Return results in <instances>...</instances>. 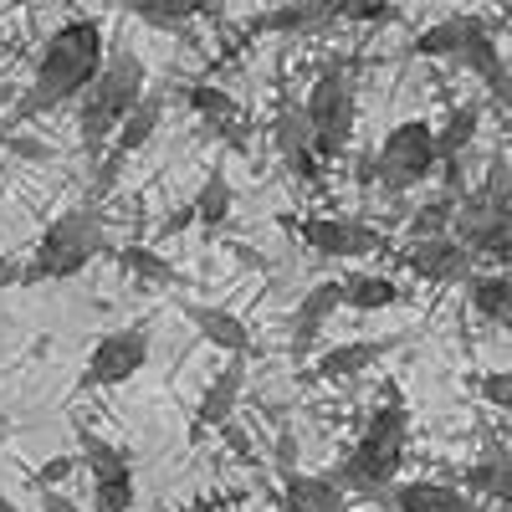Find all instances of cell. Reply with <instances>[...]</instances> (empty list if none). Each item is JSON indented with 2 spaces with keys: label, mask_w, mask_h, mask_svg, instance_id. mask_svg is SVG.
I'll use <instances>...</instances> for the list:
<instances>
[{
  "label": "cell",
  "mask_w": 512,
  "mask_h": 512,
  "mask_svg": "<svg viewBox=\"0 0 512 512\" xmlns=\"http://www.w3.org/2000/svg\"><path fill=\"white\" fill-rule=\"evenodd\" d=\"M384 354H390V344H374V338H349V344H333L328 354H318V379L328 384H349V379H364Z\"/></svg>",
  "instance_id": "obj_19"
},
{
  "label": "cell",
  "mask_w": 512,
  "mask_h": 512,
  "mask_svg": "<svg viewBox=\"0 0 512 512\" xmlns=\"http://www.w3.org/2000/svg\"><path fill=\"white\" fill-rule=\"evenodd\" d=\"M231 210H236V190L226 180V169H210V175L200 180V190H195V200H190V221L216 236L231 221Z\"/></svg>",
  "instance_id": "obj_23"
},
{
  "label": "cell",
  "mask_w": 512,
  "mask_h": 512,
  "mask_svg": "<svg viewBox=\"0 0 512 512\" xmlns=\"http://www.w3.org/2000/svg\"><path fill=\"white\" fill-rule=\"evenodd\" d=\"M466 497H487V502H507L512 497V456L502 441H487V451L466 466V482H461Z\"/></svg>",
  "instance_id": "obj_20"
},
{
  "label": "cell",
  "mask_w": 512,
  "mask_h": 512,
  "mask_svg": "<svg viewBox=\"0 0 512 512\" xmlns=\"http://www.w3.org/2000/svg\"><path fill=\"white\" fill-rule=\"evenodd\" d=\"M113 256H118V267H128L139 282H149V287H175L180 282V272L164 262L159 251H149V246H113Z\"/></svg>",
  "instance_id": "obj_30"
},
{
  "label": "cell",
  "mask_w": 512,
  "mask_h": 512,
  "mask_svg": "<svg viewBox=\"0 0 512 512\" xmlns=\"http://www.w3.org/2000/svg\"><path fill=\"white\" fill-rule=\"evenodd\" d=\"M180 313L190 318V328L205 338L210 349H221L226 359H246L251 354V328L246 318H236L231 308H216V303H185L180 297Z\"/></svg>",
  "instance_id": "obj_14"
},
{
  "label": "cell",
  "mask_w": 512,
  "mask_h": 512,
  "mask_svg": "<svg viewBox=\"0 0 512 512\" xmlns=\"http://www.w3.org/2000/svg\"><path fill=\"white\" fill-rule=\"evenodd\" d=\"M436 128V164L446 159H466V149L477 144V128H482V108L477 103H456L446 113V123H431Z\"/></svg>",
  "instance_id": "obj_26"
},
{
  "label": "cell",
  "mask_w": 512,
  "mask_h": 512,
  "mask_svg": "<svg viewBox=\"0 0 512 512\" xmlns=\"http://www.w3.org/2000/svg\"><path fill=\"white\" fill-rule=\"evenodd\" d=\"M431 175H436V128H431V118L395 123L374 149V180L390 195H400V190L425 185Z\"/></svg>",
  "instance_id": "obj_6"
},
{
  "label": "cell",
  "mask_w": 512,
  "mask_h": 512,
  "mask_svg": "<svg viewBox=\"0 0 512 512\" xmlns=\"http://www.w3.org/2000/svg\"><path fill=\"white\" fill-rule=\"evenodd\" d=\"M272 144H277L282 164L292 169V180H303V185H318V180H323V159L313 154L308 113H303V103H297L292 93H282V103H277V118H272Z\"/></svg>",
  "instance_id": "obj_11"
},
{
  "label": "cell",
  "mask_w": 512,
  "mask_h": 512,
  "mask_svg": "<svg viewBox=\"0 0 512 512\" xmlns=\"http://www.w3.org/2000/svg\"><path fill=\"white\" fill-rule=\"evenodd\" d=\"M98 256H113V241L103 231V216H98L93 205H77V210H67V216H57L47 226V236H41L31 267L21 277L26 282H62V277L88 272Z\"/></svg>",
  "instance_id": "obj_4"
},
{
  "label": "cell",
  "mask_w": 512,
  "mask_h": 512,
  "mask_svg": "<svg viewBox=\"0 0 512 512\" xmlns=\"http://www.w3.org/2000/svg\"><path fill=\"white\" fill-rule=\"evenodd\" d=\"M338 292H344V308H354V313H384V308L405 303L400 282L384 272H349V277H338Z\"/></svg>",
  "instance_id": "obj_22"
},
{
  "label": "cell",
  "mask_w": 512,
  "mask_h": 512,
  "mask_svg": "<svg viewBox=\"0 0 512 512\" xmlns=\"http://www.w3.org/2000/svg\"><path fill=\"white\" fill-rule=\"evenodd\" d=\"M338 308H344V292H338V282H313V287L303 292V303H297V313H292V328H287L297 359L313 349V338L323 333V323H328Z\"/></svg>",
  "instance_id": "obj_15"
},
{
  "label": "cell",
  "mask_w": 512,
  "mask_h": 512,
  "mask_svg": "<svg viewBox=\"0 0 512 512\" xmlns=\"http://www.w3.org/2000/svg\"><path fill=\"white\" fill-rule=\"evenodd\" d=\"M241 390H246V359H226V369L205 384V395L195 405V431H210V425H231L236 405H241Z\"/></svg>",
  "instance_id": "obj_16"
},
{
  "label": "cell",
  "mask_w": 512,
  "mask_h": 512,
  "mask_svg": "<svg viewBox=\"0 0 512 512\" xmlns=\"http://www.w3.org/2000/svg\"><path fill=\"white\" fill-rule=\"evenodd\" d=\"M400 267L415 272L420 282H431V287H456L477 272V256L451 236H420L400 251Z\"/></svg>",
  "instance_id": "obj_10"
},
{
  "label": "cell",
  "mask_w": 512,
  "mask_h": 512,
  "mask_svg": "<svg viewBox=\"0 0 512 512\" xmlns=\"http://www.w3.org/2000/svg\"><path fill=\"white\" fill-rule=\"evenodd\" d=\"M477 21H482V16H446V21H436V26H425V31L410 41V52H415V57H431V62H456L461 47H466V36L477 31Z\"/></svg>",
  "instance_id": "obj_25"
},
{
  "label": "cell",
  "mask_w": 512,
  "mask_h": 512,
  "mask_svg": "<svg viewBox=\"0 0 512 512\" xmlns=\"http://www.w3.org/2000/svg\"><path fill=\"white\" fill-rule=\"evenodd\" d=\"M405 446H410V415H405L400 395L379 400L369 410V420L359 425V441L333 461L328 482L344 492L349 502L359 497V502L384 507V502H390V487H395V472L405 466Z\"/></svg>",
  "instance_id": "obj_2"
},
{
  "label": "cell",
  "mask_w": 512,
  "mask_h": 512,
  "mask_svg": "<svg viewBox=\"0 0 512 512\" xmlns=\"http://www.w3.org/2000/svg\"><path fill=\"white\" fill-rule=\"evenodd\" d=\"M451 241H461L472 256H487V262H507L512 256V210H497L477 190H466L451 216Z\"/></svg>",
  "instance_id": "obj_9"
},
{
  "label": "cell",
  "mask_w": 512,
  "mask_h": 512,
  "mask_svg": "<svg viewBox=\"0 0 512 512\" xmlns=\"http://www.w3.org/2000/svg\"><path fill=\"white\" fill-rule=\"evenodd\" d=\"M297 236H303L308 251L333 256V262H344V256H374V251H384V236H379L374 226H364V221H349V216H303Z\"/></svg>",
  "instance_id": "obj_12"
},
{
  "label": "cell",
  "mask_w": 512,
  "mask_h": 512,
  "mask_svg": "<svg viewBox=\"0 0 512 512\" xmlns=\"http://www.w3.org/2000/svg\"><path fill=\"white\" fill-rule=\"evenodd\" d=\"M282 497H287V512H354L344 492L328 477H313V472H287Z\"/></svg>",
  "instance_id": "obj_24"
},
{
  "label": "cell",
  "mask_w": 512,
  "mask_h": 512,
  "mask_svg": "<svg viewBox=\"0 0 512 512\" xmlns=\"http://www.w3.org/2000/svg\"><path fill=\"white\" fill-rule=\"evenodd\" d=\"M77 451L93 472V507L98 512H134V502H139L134 461H128L113 441H103L98 431H88V425H77Z\"/></svg>",
  "instance_id": "obj_7"
},
{
  "label": "cell",
  "mask_w": 512,
  "mask_h": 512,
  "mask_svg": "<svg viewBox=\"0 0 512 512\" xmlns=\"http://www.w3.org/2000/svg\"><path fill=\"white\" fill-rule=\"evenodd\" d=\"M308 134H313V154L323 164L344 159L349 154V139H354V118H359V103H354V72L344 62H323L313 88H308Z\"/></svg>",
  "instance_id": "obj_5"
},
{
  "label": "cell",
  "mask_w": 512,
  "mask_h": 512,
  "mask_svg": "<svg viewBox=\"0 0 512 512\" xmlns=\"http://www.w3.org/2000/svg\"><path fill=\"white\" fill-rule=\"evenodd\" d=\"M123 11L144 26H154V31H185L200 16L195 0H123Z\"/></svg>",
  "instance_id": "obj_29"
},
{
  "label": "cell",
  "mask_w": 512,
  "mask_h": 512,
  "mask_svg": "<svg viewBox=\"0 0 512 512\" xmlns=\"http://www.w3.org/2000/svg\"><path fill=\"white\" fill-rule=\"evenodd\" d=\"M0 512H21V507H16V502H11L6 492H0Z\"/></svg>",
  "instance_id": "obj_36"
},
{
  "label": "cell",
  "mask_w": 512,
  "mask_h": 512,
  "mask_svg": "<svg viewBox=\"0 0 512 512\" xmlns=\"http://www.w3.org/2000/svg\"><path fill=\"white\" fill-rule=\"evenodd\" d=\"M251 31H256V36H262V31H272V36H297V31H318V21H313V11L303 6V0H287V6L256 16Z\"/></svg>",
  "instance_id": "obj_32"
},
{
  "label": "cell",
  "mask_w": 512,
  "mask_h": 512,
  "mask_svg": "<svg viewBox=\"0 0 512 512\" xmlns=\"http://www.w3.org/2000/svg\"><path fill=\"white\" fill-rule=\"evenodd\" d=\"M144 82H149V72H144L139 52L123 47V41H113V47L103 52L98 77L77 98V139H82V149H88L93 164L103 159V149L113 139V128L123 123V113L144 98Z\"/></svg>",
  "instance_id": "obj_3"
},
{
  "label": "cell",
  "mask_w": 512,
  "mask_h": 512,
  "mask_svg": "<svg viewBox=\"0 0 512 512\" xmlns=\"http://www.w3.org/2000/svg\"><path fill=\"white\" fill-rule=\"evenodd\" d=\"M72 466H77L72 456H52L47 466H41V477H36V482H41V492H52L57 482H67V472H72Z\"/></svg>",
  "instance_id": "obj_34"
},
{
  "label": "cell",
  "mask_w": 512,
  "mask_h": 512,
  "mask_svg": "<svg viewBox=\"0 0 512 512\" xmlns=\"http://www.w3.org/2000/svg\"><path fill=\"white\" fill-rule=\"evenodd\" d=\"M185 103H190V113H200L210 128H216L221 139H231L236 149L246 144V139H241V113H236V98H231L226 88H216V82H190V88H185Z\"/></svg>",
  "instance_id": "obj_21"
},
{
  "label": "cell",
  "mask_w": 512,
  "mask_h": 512,
  "mask_svg": "<svg viewBox=\"0 0 512 512\" xmlns=\"http://www.w3.org/2000/svg\"><path fill=\"white\" fill-rule=\"evenodd\" d=\"M374 512H390V507H374Z\"/></svg>",
  "instance_id": "obj_37"
},
{
  "label": "cell",
  "mask_w": 512,
  "mask_h": 512,
  "mask_svg": "<svg viewBox=\"0 0 512 512\" xmlns=\"http://www.w3.org/2000/svg\"><path fill=\"white\" fill-rule=\"evenodd\" d=\"M159 123H164V93H149L144 88V98L123 113V123L113 128V139H108V159H98V190H108L113 185V175H118V164L128 159V154H139L154 134H159Z\"/></svg>",
  "instance_id": "obj_13"
},
{
  "label": "cell",
  "mask_w": 512,
  "mask_h": 512,
  "mask_svg": "<svg viewBox=\"0 0 512 512\" xmlns=\"http://www.w3.org/2000/svg\"><path fill=\"white\" fill-rule=\"evenodd\" d=\"M41 512H82V507H77L67 492H57V487H52V492H41Z\"/></svg>",
  "instance_id": "obj_35"
},
{
  "label": "cell",
  "mask_w": 512,
  "mask_h": 512,
  "mask_svg": "<svg viewBox=\"0 0 512 512\" xmlns=\"http://www.w3.org/2000/svg\"><path fill=\"white\" fill-rule=\"evenodd\" d=\"M456 62L472 72L477 82H487V93H492L497 103H507V62H502V47H497V36H492L487 21H477V31L466 36V47H461Z\"/></svg>",
  "instance_id": "obj_18"
},
{
  "label": "cell",
  "mask_w": 512,
  "mask_h": 512,
  "mask_svg": "<svg viewBox=\"0 0 512 512\" xmlns=\"http://www.w3.org/2000/svg\"><path fill=\"white\" fill-rule=\"evenodd\" d=\"M144 364H149V323L113 328L93 344L88 369H82V390H118V384H128Z\"/></svg>",
  "instance_id": "obj_8"
},
{
  "label": "cell",
  "mask_w": 512,
  "mask_h": 512,
  "mask_svg": "<svg viewBox=\"0 0 512 512\" xmlns=\"http://www.w3.org/2000/svg\"><path fill=\"white\" fill-rule=\"evenodd\" d=\"M451 216H456V200L441 190V195H431L425 205H415V216H410V241H420V236H451Z\"/></svg>",
  "instance_id": "obj_31"
},
{
  "label": "cell",
  "mask_w": 512,
  "mask_h": 512,
  "mask_svg": "<svg viewBox=\"0 0 512 512\" xmlns=\"http://www.w3.org/2000/svg\"><path fill=\"white\" fill-rule=\"evenodd\" d=\"M477 390H482V400H492L497 410H512V374H507V369L482 374V379H477Z\"/></svg>",
  "instance_id": "obj_33"
},
{
  "label": "cell",
  "mask_w": 512,
  "mask_h": 512,
  "mask_svg": "<svg viewBox=\"0 0 512 512\" xmlns=\"http://www.w3.org/2000/svg\"><path fill=\"white\" fill-rule=\"evenodd\" d=\"M303 6L313 11L318 31L338 26V21H354V26H379L395 16V0H303Z\"/></svg>",
  "instance_id": "obj_28"
},
{
  "label": "cell",
  "mask_w": 512,
  "mask_h": 512,
  "mask_svg": "<svg viewBox=\"0 0 512 512\" xmlns=\"http://www.w3.org/2000/svg\"><path fill=\"white\" fill-rule=\"evenodd\" d=\"M461 287H466L472 308H477L487 323H497V328L512 323V277H507V272H472Z\"/></svg>",
  "instance_id": "obj_27"
},
{
  "label": "cell",
  "mask_w": 512,
  "mask_h": 512,
  "mask_svg": "<svg viewBox=\"0 0 512 512\" xmlns=\"http://www.w3.org/2000/svg\"><path fill=\"white\" fill-rule=\"evenodd\" d=\"M103 52H108V36H103V26H98L93 16L62 21V26L47 36V47H41L36 72H31V88H26V98L11 108L6 128H11V123H26V118H36V113H52V108H62V103H77L82 88L98 77Z\"/></svg>",
  "instance_id": "obj_1"
},
{
  "label": "cell",
  "mask_w": 512,
  "mask_h": 512,
  "mask_svg": "<svg viewBox=\"0 0 512 512\" xmlns=\"http://www.w3.org/2000/svg\"><path fill=\"white\" fill-rule=\"evenodd\" d=\"M390 512H477V497H466L456 482H395Z\"/></svg>",
  "instance_id": "obj_17"
}]
</instances>
